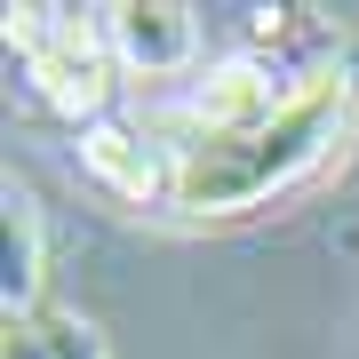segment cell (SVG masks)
Instances as JSON below:
<instances>
[{
  "mask_svg": "<svg viewBox=\"0 0 359 359\" xmlns=\"http://www.w3.org/2000/svg\"><path fill=\"white\" fill-rule=\"evenodd\" d=\"M359 120V48L311 56L295 72L287 112L256 136H216V144H184L176 152V216H240L287 184H304L311 168L335 160V144Z\"/></svg>",
  "mask_w": 359,
  "mask_h": 359,
  "instance_id": "cell-1",
  "label": "cell"
},
{
  "mask_svg": "<svg viewBox=\"0 0 359 359\" xmlns=\"http://www.w3.org/2000/svg\"><path fill=\"white\" fill-rule=\"evenodd\" d=\"M40 344H48V359H104V335L80 320V311H32Z\"/></svg>",
  "mask_w": 359,
  "mask_h": 359,
  "instance_id": "cell-7",
  "label": "cell"
},
{
  "mask_svg": "<svg viewBox=\"0 0 359 359\" xmlns=\"http://www.w3.org/2000/svg\"><path fill=\"white\" fill-rule=\"evenodd\" d=\"M0 359H48L40 327H32V320H8V344H0Z\"/></svg>",
  "mask_w": 359,
  "mask_h": 359,
  "instance_id": "cell-8",
  "label": "cell"
},
{
  "mask_svg": "<svg viewBox=\"0 0 359 359\" xmlns=\"http://www.w3.org/2000/svg\"><path fill=\"white\" fill-rule=\"evenodd\" d=\"M8 48L25 56L32 88L48 112H65L72 128H88V120H112V32H104V8L96 16H72V8H8Z\"/></svg>",
  "mask_w": 359,
  "mask_h": 359,
  "instance_id": "cell-2",
  "label": "cell"
},
{
  "mask_svg": "<svg viewBox=\"0 0 359 359\" xmlns=\"http://www.w3.org/2000/svg\"><path fill=\"white\" fill-rule=\"evenodd\" d=\"M287 96H295V72L280 65V56L240 48V56H224V65H208L192 88H184L176 120L152 128V136L168 144V152H184V144H216V136H256V128H271V120L287 112Z\"/></svg>",
  "mask_w": 359,
  "mask_h": 359,
  "instance_id": "cell-3",
  "label": "cell"
},
{
  "mask_svg": "<svg viewBox=\"0 0 359 359\" xmlns=\"http://www.w3.org/2000/svg\"><path fill=\"white\" fill-rule=\"evenodd\" d=\"M104 32H112L120 72L144 80H168L200 56V16L184 0H120V8H104Z\"/></svg>",
  "mask_w": 359,
  "mask_h": 359,
  "instance_id": "cell-5",
  "label": "cell"
},
{
  "mask_svg": "<svg viewBox=\"0 0 359 359\" xmlns=\"http://www.w3.org/2000/svg\"><path fill=\"white\" fill-rule=\"evenodd\" d=\"M40 280H48L40 200L25 184H8V192H0V304H8V320H32L40 311Z\"/></svg>",
  "mask_w": 359,
  "mask_h": 359,
  "instance_id": "cell-6",
  "label": "cell"
},
{
  "mask_svg": "<svg viewBox=\"0 0 359 359\" xmlns=\"http://www.w3.org/2000/svg\"><path fill=\"white\" fill-rule=\"evenodd\" d=\"M80 176L96 192H112L120 208H168L176 200V152L152 128H128V120H88L80 128Z\"/></svg>",
  "mask_w": 359,
  "mask_h": 359,
  "instance_id": "cell-4",
  "label": "cell"
}]
</instances>
